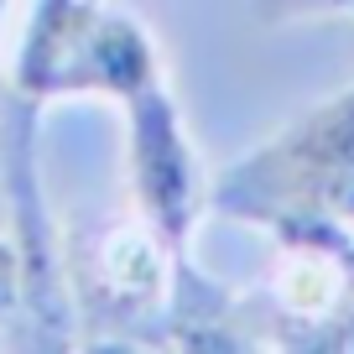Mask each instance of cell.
Instances as JSON below:
<instances>
[{"instance_id":"4","label":"cell","mask_w":354,"mask_h":354,"mask_svg":"<svg viewBox=\"0 0 354 354\" xmlns=\"http://www.w3.org/2000/svg\"><path fill=\"white\" fill-rule=\"evenodd\" d=\"M16 318H21V255L11 234H0V328H16Z\"/></svg>"},{"instance_id":"6","label":"cell","mask_w":354,"mask_h":354,"mask_svg":"<svg viewBox=\"0 0 354 354\" xmlns=\"http://www.w3.org/2000/svg\"><path fill=\"white\" fill-rule=\"evenodd\" d=\"M6 104H11V84H6V73H0V125H6Z\"/></svg>"},{"instance_id":"7","label":"cell","mask_w":354,"mask_h":354,"mask_svg":"<svg viewBox=\"0 0 354 354\" xmlns=\"http://www.w3.org/2000/svg\"><path fill=\"white\" fill-rule=\"evenodd\" d=\"M6 11H11V0H0V26H6Z\"/></svg>"},{"instance_id":"2","label":"cell","mask_w":354,"mask_h":354,"mask_svg":"<svg viewBox=\"0 0 354 354\" xmlns=\"http://www.w3.org/2000/svg\"><path fill=\"white\" fill-rule=\"evenodd\" d=\"M183 255L136 214L63 234L78 344H162Z\"/></svg>"},{"instance_id":"3","label":"cell","mask_w":354,"mask_h":354,"mask_svg":"<svg viewBox=\"0 0 354 354\" xmlns=\"http://www.w3.org/2000/svg\"><path fill=\"white\" fill-rule=\"evenodd\" d=\"M120 115H125V183H131L136 214L177 255H188V240L209 209L214 183L203 177L198 146H193L167 78L120 100Z\"/></svg>"},{"instance_id":"1","label":"cell","mask_w":354,"mask_h":354,"mask_svg":"<svg viewBox=\"0 0 354 354\" xmlns=\"http://www.w3.org/2000/svg\"><path fill=\"white\" fill-rule=\"evenodd\" d=\"M21 104L57 100H131L162 84V47L110 0H32L16 63L6 73Z\"/></svg>"},{"instance_id":"5","label":"cell","mask_w":354,"mask_h":354,"mask_svg":"<svg viewBox=\"0 0 354 354\" xmlns=\"http://www.w3.org/2000/svg\"><path fill=\"white\" fill-rule=\"evenodd\" d=\"M318 11H354V0H255L261 21H297V16H318Z\"/></svg>"}]
</instances>
